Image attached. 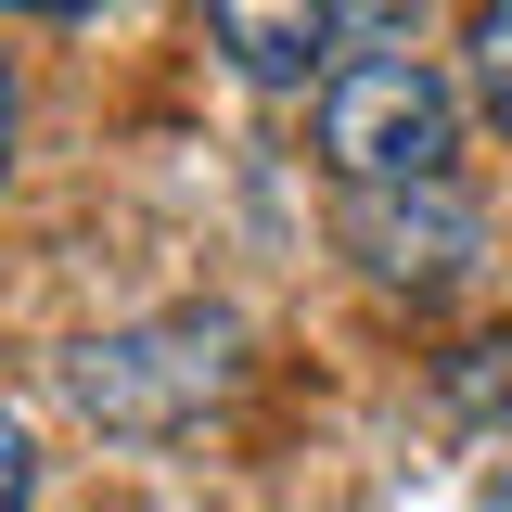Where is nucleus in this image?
Wrapping results in <instances>:
<instances>
[{
	"mask_svg": "<svg viewBox=\"0 0 512 512\" xmlns=\"http://www.w3.org/2000/svg\"><path fill=\"white\" fill-rule=\"evenodd\" d=\"M461 77H474V103L512 128V0H474V13H461Z\"/></svg>",
	"mask_w": 512,
	"mask_h": 512,
	"instance_id": "obj_5",
	"label": "nucleus"
},
{
	"mask_svg": "<svg viewBox=\"0 0 512 512\" xmlns=\"http://www.w3.org/2000/svg\"><path fill=\"white\" fill-rule=\"evenodd\" d=\"M346 244L372 256V282L436 295L448 269L474 256V192H461V180H423V192H346Z\"/></svg>",
	"mask_w": 512,
	"mask_h": 512,
	"instance_id": "obj_3",
	"label": "nucleus"
},
{
	"mask_svg": "<svg viewBox=\"0 0 512 512\" xmlns=\"http://www.w3.org/2000/svg\"><path fill=\"white\" fill-rule=\"evenodd\" d=\"M205 26H218V52L244 64L256 90L333 77V0H205Z\"/></svg>",
	"mask_w": 512,
	"mask_h": 512,
	"instance_id": "obj_4",
	"label": "nucleus"
},
{
	"mask_svg": "<svg viewBox=\"0 0 512 512\" xmlns=\"http://www.w3.org/2000/svg\"><path fill=\"white\" fill-rule=\"evenodd\" d=\"M320 167L346 192L461 180V90H448L423 52H346L320 77Z\"/></svg>",
	"mask_w": 512,
	"mask_h": 512,
	"instance_id": "obj_2",
	"label": "nucleus"
},
{
	"mask_svg": "<svg viewBox=\"0 0 512 512\" xmlns=\"http://www.w3.org/2000/svg\"><path fill=\"white\" fill-rule=\"evenodd\" d=\"M231 384H244V320L231 308H167V320H128V333H90L64 359V397L103 436H180Z\"/></svg>",
	"mask_w": 512,
	"mask_h": 512,
	"instance_id": "obj_1",
	"label": "nucleus"
},
{
	"mask_svg": "<svg viewBox=\"0 0 512 512\" xmlns=\"http://www.w3.org/2000/svg\"><path fill=\"white\" fill-rule=\"evenodd\" d=\"M0 512H26V436L0 423Z\"/></svg>",
	"mask_w": 512,
	"mask_h": 512,
	"instance_id": "obj_6",
	"label": "nucleus"
},
{
	"mask_svg": "<svg viewBox=\"0 0 512 512\" xmlns=\"http://www.w3.org/2000/svg\"><path fill=\"white\" fill-rule=\"evenodd\" d=\"M13 128H26V90H13V64H0V167H13Z\"/></svg>",
	"mask_w": 512,
	"mask_h": 512,
	"instance_id": "obj_7",
	"label": "nucleus"
},
{
	"mask_svg": "<svg viewBox=\"0 0 512 512\" xmlns=\"http://www.w3.org/2000/svg\"><path fill=\"white\" fill-rule=\"evenodd\" d=\"M0 13H90V0H0Z\"/></svg>",
	"mask_w": 512,
	"mask_h": 512,
	"instance_id": "obj_8",
	"label": "nucleus"
}]
</instances>
